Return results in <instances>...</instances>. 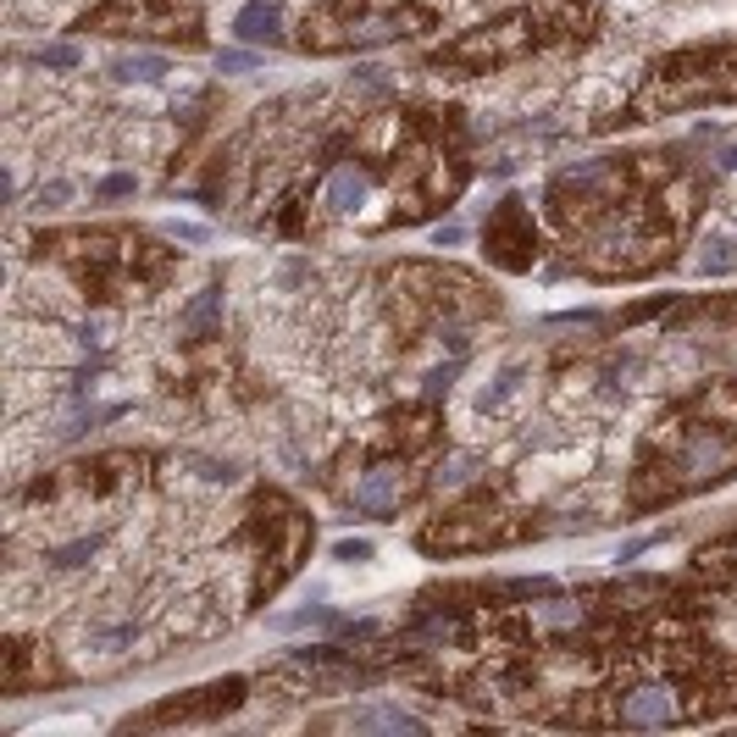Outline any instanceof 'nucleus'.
Masks as SVG:
<instances>
[{"mask_svg": "<svg viewBox=\"0 0 737 737\" xmlns=\"http://www.w3.org/2000/svg\"><path fill=\"white\" fill-rule=\"evenodd\" d=\"M161 73H167L161 56H128V61H117V78H139V84H150V78H161Z\"/></svg>", "mask_w": 737, "mask_h": 737, "instance_id": "nucleus-2", "label": "nucleus"}, {"mask_svg": "<svg viewBox=\"0 0 737 737\" xmlns=\"http://www.w3.org/2000/svg\"><path fill=\"white\" fill-rule=\"evenodd\" d=\"M665 715H671V699H665L660 688H649L643 699H632V704L621 710V721H627V726H654V721H665Z\"/></svg>", "mask_w": 737, "mask_h": 737, "instance_id": "nucleus-1", "label": "nucleus"}, {"mask_svg": "<svg viewBox=\"0 0 737 737\" xmlns=\"http://www.w3.org/2000/svg\"><path fill=\"white\" fill-rule=\"evenodd\" d=\"M222 67H255V56H244V50H228V56H222Z\"/></svg>", "mask_w": 737, "mask_h": 737, "instance_id": "nucleus-3", "label": "nucleus"}]
</instances>
